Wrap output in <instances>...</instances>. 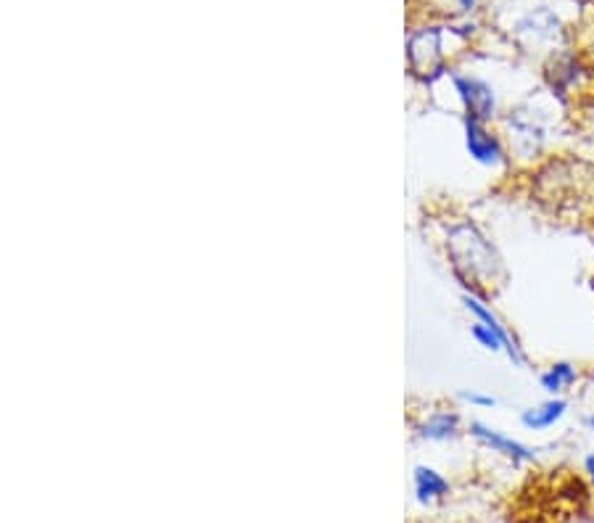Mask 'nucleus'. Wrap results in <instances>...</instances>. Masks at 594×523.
Masks as SVG:
<instances>
[{"mask_svg": "<svg viewBox=\"0 0 594 523\" xmlns=\"http://www.w3.org/2000/svg\"><path fill=\"white\" fill-rule=\"evenodd\" d=\"M447 251H450L454 278L463 283L465 292L486 299L489 292L508 281V268L497 246L471 219L452 225L447 233Z\"/></svg>", "mask_w": 594, "mask_h": 523, "instance_id": "f257e3e1", "label": "nucleus"}, {"mask_svg": "<svg viewBox=\"0 0 594 523\" xmlns=\"http://www.w3.org/2000/svg\"><path fill=\"white\" fill-rule=\"evenodd\" d=\"M504 128H508L510 151L521 159H536L547 146V124L545 117L534 111L515 109L504 115Z\"/></svg>", "mask_w": 594, "mask_h": 523, "instance_id": "f03ea898", "label": "nucleus"}, {"mask_svg": "<svg viewBox=\"0 0 594 523\" xmlns=\"http://www.w3.org/2000/svg\"><path fill=\"white\" fill-rule=\"evenodd\" d=\"M463 143L467 156L478 164V167L497 169L508 164V146H504L502 135L478 119H463Z\"/></svg>", "mask_w": 594, "mask_h": 523, "instance_id": "7ed1b4c3", "label": "nucleus"}, {"mask_svg": "<svg viewBox=\"0 0 594 523\" xmlns=\"http://www.w3.org/2000/svg\"><path fill=\"white\" fill-rule=\"evenodd\" d=\"M452 85L460 104H463V119H478V122L489 124L497 117V93L489 82L471 78V74H454Z\"/></svg>", "mask_w": 594, "mask_h": 523, "instance_id": "20e7f679", "label": "nucleus"}, {"mask_svg": "<svg viewBox=\"0 0 594 523\" xmlns=\"http://www.w3.org/2000/svg\"><path fill=\"white\" fill-rule=\"evenodd\" d=\"M460 299H463V307H465L467 312H471L473 320H478V323L489 325L491 331L499 333V338H502V342H504V357H508V360L513 362L515 368H523V365H526V352H523V346L515 338V333L510 331L508 325H504V320L499 318V314L495 310H491L489 301H486L484 296H476V294H471V292H463V296H460Z\"/></svg>", "mask_w": 594, "mask_h": 523, "instance_id": "39448f33", "label": "nucleus"}, {"mask_svg": "<svg viewBox=\"0 0 594 523\" xmlns=\"http://www.w3.org/2000/svg\"><path fill=\"white\" fill-rule=\"evenodd\" d=\"M467 433H471V437L476 439L478 444L486 447V450L497 452V455L510 460L513 465L531 463V460L536 457V452L531 450L528 444H523L521 439L510 437V433L499 431V428L484 424V420H471V426H467Z\"/></svg>", "mask_w": 594, "mask_h": 523, "instance_id": "423d86ee", "label": "nucleus"}, {"mask_svg": "<svg viewBox=\"0 0 594 523\" xmlns=\"http://www.w3.org/2000/svg\"><path fill=\"white\" fill-rule=\"evenodd\" d=\"M568 409H571V402H568L566 396H547L539 405H531L523 409L521 426L526 428V431H549V428H555L562 418H566Z\"/></svg>", "mask_w": 594, "mask_h": 523, "instance_id": "0eeeda50", "label": "nucleus"}, {"mask_svg": "<svg viewBox=\"0 0 594 523\" xmlns=\"http://www.w3.org/2000/svg\"><path fill=\"white\" fill-rule=\"evenodd\" d=\"M463 428V418L452 409H436L418 424V437L426 442H452Z\"/></svg>", "mask_w": 594, "mask_h": 523, "instance_id": "6e6552de", "label": "nucleus"}, {"mask_svg": "<svg viewBox=\"0 0 594 523\" xmlns=\"http://www.w3.org/2000/svg\"><path fill=\"white\" fill-rule=\"evenodd\" d=\"M413 487H415V500L420 506H431L436 500H444L450 495V482L444 474L431 468V465H418L413 474Z\"/></svg>", "mask_w": 594, "mask_h": 523, "instance_id": "1a4fd4ad", "label": "nucleus"}, {"mask_svg": "<svg viewBox=\"0 0 594 523\" xmlns=\"http://www.w3.org/2000/svg\"><path fill=\"white\" fill-rule=\"evenodd\" d=\"M579 376L581 373H579L577 362L558 360V362L547 365V368L539 373V389L547 396H562V392H568L571 387H577Z\"/></svg>", "mask_w": 594, "mask_h": 523, "instance_id": "9d476101", "label": "nucleus"}, {"mask_svg": "<svg viewBox=\"0 0 594 523\" xmlns=\"http://www.w3.org/2000/svg\"><path fill=\"white\" fill-rule=\"evenodd\" d=\"M471 336H473V342L482 346L484 352H491V355H499V352H502V355H504V342H502V338H499V333L491 331L489 325H484V323H478V320H473Z\"/></svg>", "mask_w": 594, "mask_h": 523, "instance_id": "9b49d317", "label": "nucleus"}, {"mask_svg": "<svg viewBox=\"0 0 594 523\" xmlns=\"http://www.w3.org/2000/svg\"><path fill=\"white\" fill-rule=\"evenodd\" d=\"M460 400L465 402V405L476 407V409H495L499 405V400L495 394H486V392H478V389H471V392H460Z\"/></svg>", "mask_w": 594, "mask_h": 523, "instance_id": "f8f14e48", "label": "nucleus"}, {"mask_svg": "<svg viewBox=\"0 0 594 523\" xmlns=\"http://www.w3.org/2000/svg\"><path fill=\"white\" fill-rule=\"evenodd\" d=\"M581 465H584V474L590 482L594 484V452H590V455H584V460H581Z\"/></svg>", "mask_w": 594, "mask_h": 523, "instance_id": "ddd939ff", "label": "nucleus"}, {"mask_svg": "<svg viewBox=\"0 0 594 523\" xmlns=\"http://www.w3.org/2000/svg\"><path fill=\"white\" fill-rule=\"evenodd\" d=\"M581 426H584L590 433H594V409H592V413H586V415H584V420H581Z\"/></svg>", "mask_w": 594, "mask_h": 523, "instance_id": "4468645a", "label": "nucleus"}, {"mask_svg": "<svg viewBox=\"0 0 594 523\" xmlns=\"http://www.w3.org/2000/svg\"><path fill=\"white\" fill-rule=\"evenodd\" d=\"M476 3H478V0H460V9H473Z\"/></svg>", "mask_w": 594, "mask_h": 523, "instance_id": "2eb2a0df", "label": "nucleus"}]
</instances>
